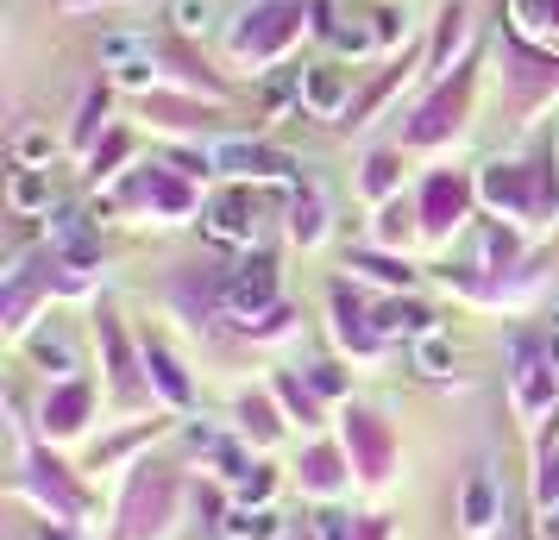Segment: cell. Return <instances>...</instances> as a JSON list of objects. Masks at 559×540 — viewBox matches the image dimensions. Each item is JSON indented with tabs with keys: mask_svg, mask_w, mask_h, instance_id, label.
I'll return each instance as SVG.
<instances>
[{
	"mask_svg": "<svg viewBox=\"0 0 559 540\" xmlns=\"http://www.w3.org/2000/svg\"><path fill=\"white\" fill-rule=\"evenodd\" d=\"M346 271H353V277H365V284L390 289V296L415 289V264H408L403 252H378V245H358V252H346Z\"/></svg>",
	"mask_w": 559,
	"mask_h": 540,
	"instance_id": "4dcf8cb0",
	"label": "cell"
},
{
	"mask_svg": "<svg viewBox=\"0 0 559 540\" xmlns=\"http://www.w3.org/2000/svg\"><path fill=\"white\" fill-rule=\"evenodd\" d=\"M371 314H378V334L396 346H415V339H428V334H440V314L428 309V302H415V296H383V302H371Z\"/></svg>",
	"mask_w": 559,
	"mask_h": 540,
	"instance_id": "d4e9b609",
	"label": "cell"
},
{
	"mask_svg": "<svg viewBox=\"0 0 559 540\" xmlns=\"http://www.w3.org/2000/svg\"><path fill=\"white\" fill-rule=\"evenodd\" d=\"M509 409H515V421L522 428H547L559 409V346L547 339H522L515 346V359H509Z\"/></svg>",
	"mask_w": 559,
	"mask_h": 540,
	"instance_id": "5b68a950",
	"label": "cell"
},
{
	"mask_svg": "<svg viewBox=\"0 0 559 540\" xmlns=\"http://www.w3.org/2000/svg\"><path fill=\"white\" fill-rule=\"evenodd\" d=\"M182 509V478L170 465H139L127 503H120V540H164L177 528Z\"/></svg>",
	"mask_w": 559,
	"mask_h": 540,
	"instance_id": "52a82bcc",
	"label": "cell"
},
{
	"mask_svg": "<svg viewBox=\"0 0 559 540\" xmlns=\"http://www.w3.org/2000/svg\"><path fill=\"white\" fill-rule=\"evenodd\" d=\"M509 38L559 57V0H509Z\"/></svg>",
	"mask_w": 559,
	"mask_h": 540,
	"instance_id": "83f0119b",
	"label": "cell"
},
{
	"mask_svg": "<svg viewBox=\"0 0 559 540\" xmlns=\"http://www.w3.org/2000/svg\"><path fill=\"white\" fill-rule=\"evenodd\" d=\"M57 152H63V139L45 127H20L13 132V164H26V170H51Z\"/></svg>",
	"mask_w": 559,
	"mask_h": 540,
	"instance_id": "ab89813d",
	"label": "cell"
},
{
	"mask_svg": "<svg viewBox=\"0 0 559 540\" xmlns=\"http://www.w3.org/2000/svg\"><path fill=\"white\" fill-rule=\"evenodd\" d=\"M403 182H408V145H378L365 157V170H358V195L371 207H383L403 195Z\"/></svg>",
	"mask_w": 559,
	"mask_h": 540,
	"instance_id": "4316f807",
	"label": "cell"
},
{
	"mask_svg": "<svg viewBox=\"0 0 559 540\" xmlns=\"http://www.w3.org/2000/svg\"><path fill=\"white\" fill-rule=\"evenodd\" d=\"M95 339H102V359H107V396H114V409H120V415L152 409L157 396H152V377H145V346H132L127 327H120L107 309H102Z\"/></svg>",
	"mask_w": 559,
	"mask_h": 540,
	"instance_id": "9c48e42d",
	"label": "cell"
},
{
	"mask_svg": "<svg viewBox=\"0 0 559 540\" xmlns=\"http://www.w3.org/2000/svg\"><path fill=\"white\" fill-rule=\"evenodd\" d=\"M478 202L490 220L509 227H540L559 220V170L554 157H490L478 170Z\"/></svg>",
	"mask_w": 559,
	"mask_h": 540,
	"instance_id": "7a4b0ae2",
	"label": "cell"
},
{
	"mask_svg": "<svg viewBox=\"0 0 559 540\" xmlns=\"http://www.w3.org/2000/svg\"><path fill=\"white\" fill-rule=\"evenodd\" d=\"M340 446H346V459H353L358 484H383L390 471H396V428L383 421L378 409H358V403H346V415H340Z\"/></svg>",
	"mask_w": 559,
	"mask_h": 540,
	"instance_id": "8fae6325",
	"label": "cell"
},
{
	"mask_svg": "<svg viewBox=\"0 0 559 540\" xmlns=\"http://www.w3.org/2000/svg\"><path fill=\"white\" fill-rule=\"evenodd\" d=\"M214 170L227 182H252V189H264V182L296 189L302 182V157L271 145V139H214Z\"/></svg>",
	"mask_w": 559,
	"mask_h": 540,
	"instance_id": "30bf717a",
	"label": "cell"
},
{
	"mask_svg": "<svg viewBox=\"0 0 559 540\" xmlns=\"http://www.w3.org/2000/svg\"><path fill=\"white\" fill-rule=\"evenodd\" d=\"M503 82H509L515 113L534 120L547 101H559V57L534 51V45H522V38H503Z\"/></svg>",
	"mask_w": 559,
	"mask_h": 540,
	"instance_id": "5bb4252c",
	"label": "cell"
},
{
	"mask_svg": "<svg viewBox=\"0 0 559 540\" xmlns=\"http://www.w3.org/2000/svg\"><path fill=\"white\" fill-rule=\"evenodd\" d=\"M70 7H107V0H70Z\"/></svg>",
	"mask_w": 559,
	"mask_h": 540,
	"instance_id": "816d5d0a",
	"label": "cell"
},
{
	"mask_svg": "<svg viewBox=\"0 0 559 540\" xmlns=\"http://www.w3.org/2000/svg\"><path fill=\"white\" fill-rule=\"evenodd\" d=\"M13 471H20V496H32L45 515H57V521H82V515H88V490L70 478V465L51 459V446L26 453Z\"/></svg>",
	"mask_w": 559,
	"mask_h": 540,
	"instance_id": "4fadbf2b",
	"label": "cell"
},
{
	"mask_svg": "<svg viewBox=\"0 0 559 540\" xmlns=\"http://www.w3.org/2000/svg\"><path fill=\"white\" fill-rule=\"evenodd\" d=\"M271 389H277L283 415H289V428H302V434H321L328 428V403L308 389V377H296V371H277L271 377Z\"/></svg>",
	"mask_w": 559,
	"mask_h": 540,
	"instance_id": "1f68e13d",
	"label": "cell"
},
{
	"mask_svg": "<svg viewBox=\"0 0 559 540\" xmlns=\"http://www.w3.org/2000/svg\"><path fill=\"white\" fill-rule=\"evenodd\" d=\"M221 284H227V314L239 321V327H252L258 314L283 309V271H277V257L264 252V245L233 257V271L221 277Z\"/></svg>",
	"mask_w": 559,
	"mask_h": 540,
	"instance_id": "7c38bea8",
	"label": "cell"
},
{
	"mask_svg": "<svg viewBox=\"0 0 559 540\" xmlns=\"http://www.w3.org/2000/svg\"><path fill=\"white\" fill-rule=\"evenodd\" d=\"M202 232L221 252H258L264 245V202H258L252 182H227V189H207L202 202Z\"/></svg>",
	"mask_w": 559,
	"mask_h": 540,
	"instance_id": "ba28073f",
	"label": "cell"
},
{
	"mask_svg": "<svg viewBox=\"0 0 559 540\" xmlns=\"http://www.w3.org/2000/svg\"><path fill=\"white\" fill-rule=\"evenodd\" d=\"M139 113H145V127L152 132H170V139L182 145V139H202L207 120H221V101H195L189 88H170V82H164L157 95L139 101Z\"/></svg>",
	"mask_w": 559,
	"mask_h": 540,
	"instance_id": "ac0fdd59",
	"label": "cell"
},
{
	"mask_svg": "<svg viewBox=\"0 0 559 540\" xmlns=\"http://www.w3.org/2000/svg\"><path fill=\"white\" fill-rule=\"evenodd\" d=\"M497 521H503V484H497L490 465H478L465 478V490H459V528L472 540H484V535H497Z\"/></svg>",
	"mask_w": 559,
	"mask_h": 540,
	"instance_id": "cb8c5ba5",
	"label": "cell"
},
{
	"mask_svg": "<svg viewBox=\"0 0 559 540\" xmlns=\"http://www.w3.org/2000/svg\"><path fill=\"white\" fill-rule=\"evenodd\" d=\"M472 107H478V57H472V63H459L447 82H433V95L408 113L403 145H408V152H440V145L465 139Z\"/></svg>",
	"mask_w": 559,
	"mask_h": 540,
	"instance_id": "277c9868",
	"label": "cell"
},
{
	"mask_svg": "<svg viewBox=\"0 0 559 540\" xmlns=\"http://www.w3.org/2000/svg\"><path fill=\"white\" fill-rule=\"evenodd\" d=\"M308 377V389H314V396H321V403H346V389H353V377H346V364H308L302 371Z\"/></svg>",
	"mask_w": 559,
	"mask_h": 540,
	"instance_id": "f6af8a7d",
	"label": "cell"
},
{
	"mask_svg": "<svg viewBox=\"0 0 559 540\" xmlns=\"http://www.w3.org/2000/svg\"><path fill=\"white\" fill-rule=\"evenodd\" d=\"M289 327H296V309H289V302H283V309L258 314V321H252V327H246V334H252L258 346H271V339H289Z\"/></svg>",
	"mask_w": 559,
	"mask_h": 540,
	"instance_id": "7dc6e473",
	"label": "cell"
},
{
	"mask_svg": "<svg viewBox=\"0 0 559 540\" xmlns=\"http://www.w3.org/2000/svg\"><path fill=\"white\" fill-rule=\"evenodd\" d=\"M308 535H314V540H358V535H365V515H346V509H333V503H328V509L314 515V528H308Z\"/></svg>",
	"mask_w": 559,
	"mask_h": 540,
	"instance_id": "bcb514c9",
	"label": "cell"
},
{
	"mask_svg": "<svg viewBox=\"0 0 559 540\" xmlns=\"http://www.w3.org/2000/svg\"><path fill=\"white\" fill-rule=\"evenodd\" d=\"M233 421H239V440H246L252 453H271V446L289 434V415H283L277 389H246V396L233 403Z\"/></svg>",
	"mask_w": 559,
	"mask_h": 540,
	"instance_id": "603a6c76",
	"label": "cell"
},
{
	"mask_svg": "<svg viewBox=\"0 0 559 540\" xmlns=\"http://www.w3.org/2000/svg\"><path fill=\"white\" fill-rule=\"evenodd\" d=\"M421 239V214H415V195H396V202L378 207V227H371V245L378 252H408Z\"/></svg>",
	"mask_w": 559,
	"mask_h": 540,
	"instance_id": "836d02e7",
	"label": "cell"
},
{
	"mask_svg": "<svg viewBox=\"0 0 559 540\" xmlns=\"http://www.w3.org/2000/svg\"><path fill=\"white\" fill-rule=\"evenodd\" d=\"M283 232H289V245H302V252L328 245V232H333V207H328V195H321L314 182H296V189L283 195Z\"/></svg>",
	"mask_w": 559,
	"mask_h": 540,
	"instance_id": "7402d4cb",
	"label": "cell"
},
{
	"mask_svg": "<svg viewBox=\"0 0 559 540\" xmlns=\"http://www.w3.org/2000/svg\"><path fill=\"white\" fill-rule=\"evenodd\" d=\"M32 540H82L76 521H57V515H45V521H32Z\"/></svg>",
	"mask_w": 559,
	"mask_h": 540,
	"instance_id": "c3c4849f",
	"label": "cell"
},
{
	"mask_svg": "<svg viewBox=\"0 0 559 540\" xmlns=\"http://www.w3.org/2000/svg\"><path fill=\"white\" fill-rule=\"evenodd\" d=\"M408 359H415L421 377H453V339H447V334L415 339V346H408Z\"/></svg>",
	"mask_w": 559,
	"mask_h": 540,
	"instance_id": "b9f144b4",
	"label": "cell"
},
{
	"mask_svg": "<svg viewBox=\"0 0 559 540\" xmlns=\"http://www.w3.org/2000/svg\"><path fill=\"white\" fill-rule=\"evenodd\" d=\"M371 32H378V51H383V57H396V45L408 38L403 0H378V13H371Z\"/></svg>",
	"mask_w": 559,
	"mask_h": 540,
	"instance_id": "7bdbcfd3",
	"label": "cell"
},
{
	"mask_svg": "<svg viewBox=\"0 0 559 540\" xmlns=\"http://www.w3.org/2000/svg\"><path fill=\"white\" fill-rule=\"evenodd\" d=\"M358 540H390V521H383V515H365V535Z\"/></svg>",
	"mask_w": 559,
	"mask_h": 540,
	"instance_id": "681fc988",
	"label": "cell"
},
{
	"mask_svg": "<svg viewBox=\"0 0 559 540\" xmlns=\"http://www.w3.org/2000/svg\"><path fill=\"white\" fill-rule=\"evenodd\" d=\"M271 496H277V465H252V478L233 490V503H246V509H271Z\"/></svg>",
	"mask_w": 559,
	"mask_h": 540,
	"instance_id": "ee69618b",
	"label": "cell"
},
{
	"mask_svg": "<svg viewBox=\"0 0 559 540\" xmlns=\"http://www.w3.org/2000/svg\"><path fill=\"white\" fill-rule=\"evenodd\" d=\"M214 528H221L227 540H283V515H277V503H271V509H246V503H227Z\"/></svg>",
	"mask_w": 559,
	"mask_h": 540,
	"instance_id": "d590c367",
	"label": "cell"
},
{
	"mask_svg": "<svg viewBox=\"0 0 559 540\" xmlns=\"http://www.w3.org/2000/svg\"><path fill=\"white\" fill-rule=\"evenodd\" d=\"M145 57H164L152 32H107L102 38V63L107 70H120V63H145Z\"/></svg>",
	"mask_w": 559,
	"mask_h": 540,
	"instance_id": "f35d334b",
	"label": "cell"
},
{
	"mask_svg": "<svg viewBox=\"0 0 559 540\" xmlns=\"http://www.w3.org/2000/svg\"><path fill=\"white\" fill-rule=\"evenodd\" d=\"M114 95H120V88H114V82H95V88H88V95H82V107H76V127H70V152H95V145H102L107 132H114Z\"/></svg>",
	"mask_w": 559,
	"mask_h": 540,
	"instance_id": "f546056e",
	"label": "cell"
},
{
	"mask_svg": "<svg viewBox=\"0 0 559 540\" xmlns=\"http://www.w3.org/2000/svg\"><path fill=\"white\" fill-rule=\"evenodd\" d=\"M353 478L358 471H353V459H346V446H333V440H308L302 459H296V484H302V496H314V503H340Z\"/></svg>",
	"mask_w": 559,
	"mask_h": 540,
	"instance_id": "ffe728a7",
	"label": "cell"
},
{
	"mask_svg": "<svg viewBox=\"0 0 559 540\" xmlns=\"http://www.w3.org/2000/svg\"><path fill=\"white\" fill-rule=\"evenodd\" d=\"M7 207H13V220H51V207H57L51 170H26V164H13V177H7Z\"/></svg>",
	"mask_w": 559,
	"mask_h": 540,
	"instance_id": "f1b7e54d",
	"label": "cell"
},
{
	"mask_svg": "<svg viewBox=\"0 0 559 540\" xmlns=\"http://www.w3.org/2000/svg\"><path fill=\"white\" fill-rule=\"evenodd\" d=\"M202 182H189L182 170H170L164 157L139 164L107 189L102 202L88 207V220H152V227H182V220H202Z\"/></svg>",
	"mask_w": 559,
	"mask_h": 540,
	"instance_id": "6da1fadb",
	"label": "cell"
},
{
	"mask_svg": "<svg viewBox=\"0 0 559 540\" xmlns=\"http://www.w3.org/2000/svg\"><path fill=\"white\" fill-rule=\"evenodd\" d=\"M534 515H559V440H534Z\"/></svg>",
	"mask_w": 559,
	"mask_h": 540,
	"instance_id": "8d00e7d4",
	"label": "cell"
},
{
	"mask_svg": "<svg viewBox=\"0 0 559 540\" xmlns=\"http://www.w3.org/2000/svg\"><path fill=\"white\" fill-rule=\"evenodd\" d=\"M328 314H333V339H340V352H353L358 364H378L383 352H390V339L378 334V314H371V302H365L353 284L328 289Z\"/></svg>",
	"mask_w": 559,
	"mask_h": 540,
	"instance_id": "2e32d148",
	"label": "cell"
},
{
	"mask_svg": "<svg viewBox=\"0 0 559 540\" xmlns=\"http://www.w3.org/2000/svg\"><path fill=\"white\" fill-rule=\"evenodd\" d=\"M478 177H465V170H428L421 189H415V214H421V239L433 245H447L459 232H472L478 220Z\"/></svg>",
	"mask_w": 559,
	"mask_h": 540,
	"instance_id": "8992f818",
	"label": "cell"
},
{
	"mask_svg": "<svg viewBox=\"0 0 559 540\" xmlns=\"http://www.w3.org/2000/svg\"><path fill=\"white\" fill-rule=\"evenodd\" d=\"M145 346V377H152V396L164 403L170 415H189L195 409V377H189V364L177 359V346L170 339H139Z\"/></svg>",
	"mask_w": 559,
	"mask_h": 540,
	"instance_id": "44dd1931",
	"label": "cell"
},
{
	"mask_svg": "<svg viewBox=\"0 0 559 540\" xmlns=\"http://www.w3.org/2000/svg\"><path fill=\"white\" fill-rule=\"evenodd\" d=\"M127 170H139V139H132L127 127H114L102 145L88 152V182H95V189H114Z\"/></svg>",
	"mask_w": 559,
	"mask_h": 540,
	"instance_id": "d6a6232c",
	"label": "cell"
},
{
	"mask_svg": "<svg viewBox=\"0 0 559 540\" xmlns=\"http://www.w3.org/2000/svg\"><path fill=\"white\" fill-rule=\"evenodd\" d=\"M547 339L559 346V302H554V314H547Z\"/></svg>",
	"mask_w": 559,
	"mask_h": 540,
	"instance_id": "f907efd6",
	"label": "cell"
},
{
	"mask_svg": "<svg viewBox=\"0 0 559 540\" xmlns=\"http://www.w3.org/2000/svg\"><path fill=\"white\" fill-rule=\"evenodd\" d=\"M421 63H428V82H447L459 63H472V0H447V7L433 13Z\"/></svg>",
	"mask_w": 559,
	"mask_h": 540,
	"instance_id": "e0dca14e",
	"label": "cell"
},
{
	"mask_svg": "<svg viewBox=\"0 0 559 540\" xmlns=\"http://www.w3.org/2000/svg\"><path fill=\"white\" fill-rule=\"evenodd\" d=\"M170 26H177V38H189V45H195V38H221V32L233 26L227 20V0H170Z\"/></svg>",
	"mask_w": 559,
	"mask_h": 540,
	"instance_id": "e575fe53",
	"label": "cell"
},
{
	"mask_svg": "<svg viewBox=\"0 0 559 540\" xmlns=\"http://www.w3.org/2000/svg\"><path fill=\"white\" fill-rule=\"evenodd\" d=\"M20 346H26V359L38 364V371H45L51 384H63V377H82V352H76V339L63 334L57 321H45V327H32V334L20 339Z\"/></svg>",
	"mask_w": 559,
	"mask_h": 540,
	"instance_id": "484cf974",
	"label": "cell"
},
{
	"mask_svg": "<svg viewBox=\"0 0 559 540\" xmlns=\"http://www.w3.org/2000/svg\"><path fill=\"white\" fill-rule=\"evenodd\" d=\"M302 38H314L308 0H252L227 26V51L239 70H283L302 51Z\"/></svg>",
	"mask_w": 559,
	"mask_h": 540,
	"instance_id": "3957f363",
	"label": "cell"
},
{
	"mask_svg": "<svg viewBox=\"0 0 559 540\" xmlns=\"http://www.w3.org/2000/svg\"><path fill=\"white\" fill-rule=\"evenodd\" d=\"M95 409H102V389L88 384V377H63V384H51L45 403H38V440H45V446H70V440L88 434Z\"/></svg>",
	"mask_w": 559,
	"mask_h": 540,
	"instance_id": "9a60e30c",
	"label": "cell"
},
{
	"mask_svg": "<svg viewBox=\"0 0 559 540\" xmlns=\"http://www.w3.org/2000/svg\"><path fill=\"white\" fill-rule=\"evenodd\" d=\"M403 76H408V63H390V70H383L378 82H371V88H365V95H358L353 101V113H346V120H340V127H371V113H378L383 101H390V95H396V88H403Z\"/></svg>",
	"mask_w": 559,
	"mask_h": 540,
	"instance_id": "74e56055",
	"label": "cell"
},
{
	"mask_svg": "<svg viewBox=\"0 0 559 540\" xmlns=\"http://www.w3.org/2000/svg\"><path fill=\"white\" fill-rule=\"evenodd\" d=\"M164 164H170V170H182L189 182H202V189L221 177V170H214V145H202V139H182V145H170V152H164Z\"/></svg>",
	"mask_w": 559,
	"mask_h": 540,
	"instance_id": "60d3db41",
	"label": "cell"
},
{
	"mask_svg": "<svg viewBox=\"0 0 559 540\" xmlns=\"http://www.w3.org/2000/svg\"><path fill=\"white\" fill-rule=\"evenodd\" d=\"M353 70L340 57H321V63H302V113L308 120H346L353 113Z\"/></svg>",
	"mask_w": 559,
	"mask_h": 540,
	"instance_id": "d6986e66",
	"label": "cell"
}]
</instances>
